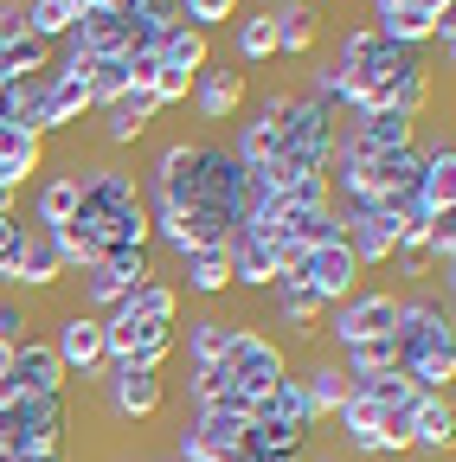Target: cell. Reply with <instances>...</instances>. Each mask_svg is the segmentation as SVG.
Segmentation results:
<instances>
[{
  "mask_svg": "<svg viewBox=\"0 0 456 462\" xmlns=\"http://www.w3.org/2000/svg\"><path fill=\"white\" fill-rule=\"evenodd\" d=\"M71 437V392L0 404V456H51Z\"/></svg>",
  "mask_w": 456,
  "mask_h": 462,
  "instance_id": "obj_1",
  "label": "cell"
},
{
  "mask_svg": "<svg viewBox=\"0 0 456 462\" xmlns=\"http://www.w3.org/2000/svg\"><path fill=\"white\" fill-rule=\"evenodd\" d=\"M225 379H232V392H245V398H270L283 379H290V346H283L270 328H257V321H238V334H232V346H225Z\"/></svg>",
  "mask_w": 456,
  "mask_h": 462,
  "instance_id": "obj_2",
  "label": "cell"
},
{
  "mask_svg": "<svg viewBox=\"0 0 456 462\" xmlns=\"http://www.w3.org/2000/svg\"><path fill=\"white\" fill-rule=\"evenodd\" d=\"M392 328H398V289L360 282L348 302H334V309L321 315V354H348V346L379 340V334H392Z\"/></svg>",
  "mask_w": 456,
  "mask_h": 462,
  "instance_id": "obj_3",
  "label": "cell"
},
{
  "mask_svg": "<svg viewBox=\"0 0 456 462\" xmlns=\"http://www.w3.org/2000/svg\"><path fill=\"white\" fill-rule=\"evenodd\" d=\"M193 116L206 129H225V123H238L245 116V103H251V71H238L232 58H212V65L193 78Z\"/></svg>",
  "mask_w": 456,
  "mask_h": 462,
  "instance_id": "obj_4",
  "label": "cell"
},
{
  "mask_svg": "<svg viewBox=\"0 0 456 462\" xmlns=\"http://www.w3.org/2000/svg\"><path fill=\"white\" fill-rule=\"evenodd\" d=\"M51 354H59L65 379H84V385H97V379L109 373V360H103V315L65 309V315H59V334H51Z\"/></svg>",
  "mask_w": 456,
  "mask_h": 462,
  "instance_id": "obj_5",
  "label": "cell"
},
{
  "mask_svg": "<svg viewBox=\"0 0 456 462\" xmlns=\"http://www.w3.org/2000/svg\"><path fill=\"white\" fill-rule=\"evenodd\" d=\"M59 282H71V270H65V257H59V238H51V225L26 218V231H20V263H14V289H20L26 302H39V296H51Z\"/></svg>",
  "mask_w": 456,
  "mask_h": 462,
  "instance_id": "obj_6",
  "label": "cell"
},
{
  "mask_svg": "<svg viewBox=\"0 0 456 462\" xmlns=\"http://www.w3.org/2000/svg\"><path fill=\"white\" fill-rule=\"evenodd\" d=\"M97 385H103V404H109V418H116V424H148V418L167 411V379H161V373L109 366Z\"/></svg>",
  "mask_w": 456,
  "mask_h": 462,
  "instance_id": "obj_7",
  "label": "cell"
},
{
  "mask_svg": "<svg viewBox=\"0 0 456 462\" xmlns=\"http://www.w3.org/2000/svg\"><path fill=\"white\" fill-rule=\"evenodd\" d=\"M84 116H97V103H90V71H65V65H51V78H45V103H39V135L51 142V135H65V129H78Z\"/></svg>",
  "mask_w": 456,
  "mask_h": 462,
  "instance_id": "obj_8",
  "label": "cell"
},
{
  "mask_svg": "<svg viewBox=\"0 0 456 462\" xmlns=\"http://www.w3.org/2000/svg\"><path fill=\"white\" fill-rule=\"evenodd\" d=\"M418 206L431 218L456 212V142H450V129L418 135Z\"/></svg>",
  "mask_w": 456,
  "mask_h": 462,
  "instance_id": "obj_9",
  "label": "cell"
},
{
  "mask_svg": "<svg viewBox=\"0 0 456 462\" xmlns=\"http://www.w3.org/2000/svg\"><path fill=\"white\" fill-rule=\"evenodd\" d=\"M7 385H14L20 398H51V392H71V379H65L59 354H51V340H39V334H26V340L14 346Z\"/></svg>",
  "mask_w": 456,
  "mask_h": 462,
  "instance_id": "obj_10",
  "label": "cell"
},
{
  "mask_svg": "<svg viewBox=\"0 0 456 462\" xmlns=\"http://www.w3.org/2000/svg\"><path fill=\"white\" fill-rule=\"evenodd\" d=\"M154 116H161V103H154L148 90H123L109 109H97V142H103L109 154H123V148H135V142L154 129Z\"/></svg>",
  "mask_w": 456,
  "mask_h": 462,
  "instance_id": "obj_11",
  "label": "cell"
},
{
  "mask_svg": "<svg viewBox=\"0 0 456 462\" xmlns=\"http://www.w3.org/2000/svg\"><path fill=\"white\" fill-rule=\"evenodd\" d=\"M167 276H174L181 296L219 302V296H232V251H181V257H167Z\"/></svg>",
  "mask_w": 456,
  "mask_h": 462,
  "instance_id": "obj_12",
  "label": "cell"
},
{
  "mask_svg": "<svg viewBox=\"0 0 456 462\" xmlns=\"http://www.w3.org/2000/svg\"><path fill=\"white\" fill-rule=\"evenodd\" d=\"M39 173H45V135L26 129V123H7L0 129V187L26 193Z\"/></svg>",
  "mask_w": 456,
  "mask_h": 462,
  "instance_id": "obj_13",
  "label": "cell"
},
{
  "mask_svg": "<svg viewBox=\"0 0 456 462\" xmlns=\"http://www.w3.org/2000/svg\"><path fill=\"white\" fill-rule=\"evenodd\" d=\"M296 379H302V392H309V404H315V418H321V424H334V411L354 398V373L340 366L334 354H321V346H315V360H309V366H296Z\"/></svg>",
  "mask_w": 456,
  "mask_h": 462,
  "instance_id": "obj_14",
  "label": "cell"
},
{
  "mask_svg": "<svg viewBox=\"0 0 456 462\" xmlns=\"http://www.w3.org/2000/svg\"><path fill=\"white\" fill-rule=\"evenodd\" d=\"M232 334H238V321H232V315H219V309H200V315H187V328H174L187 366H219V360H225V346H232Z\"/></svg>",
  "mask_w": 456,
  "mask_h": 462,
  "instance_id": "obj_15",
  "label": "cell"
},
{
  "mask_svg": "<svg viewBox=\"0 0 456 462\" xmlns=\"http://www.w3.org/2000/svg\"><path fill=\"white\" fill-rule=\"evenodd\" d=\"M270 26H276V58H309L321 45V7H309V0H270Z\"/></svg>",
  "mask_w": 456,
  "mask_h": 462,
  "instance_id": "obj_16",
  "label": "cell"
},
{
  "mask_svg": "<svg viewBox=\"0 0 456 462\" xmlns=\"http://www.w3.org/2000/svg\"><path fill=\"white\" fill-rule=\"evenodd\" d=\"M276 58V26H270V7H238V20H232V65L238 71H264Z\"/></svg>",
  "mask_w": 456,
  "mask_h": 462,
  "instance_id": "obj_17",
  "label": "cell"
},
{
  "mask_svg": "<svg viewBox=\"0 0 456 462\" xmlns=\"http://www.w3.org/2000/svg\"><path fill=\"white\" fill-rule=\"evenodd\" d=\"M225 251H232V289H251V296H264V289L283 276V251H276L270 238H245V231H238Z\"/></svg>",
  "mask_w": 456,
  "mask_h": 462,
  "instance_id": "obj_18",
  "label": "cell"
},
{
  "mask_svg": "<svg viewBox=\"0 0 456 462\" xmlns=\"http://www.w3.org/2000/svg\"><path fill=\"white\" fill-rule=\"evenodd\" d=\"M154 65H161V71H181V78H200V71L212 65V32L174 20V26L161 32V45H154Z\"/></svg>",
  "mask_w": 456,
  "mask_h": 462,
  "instance_id": "obj_19",
  "label": "cell"
},
{
  "mask_svg": "<svg viewBox=\"0 0 456 462\" xmlns=\"http://www.w3.org/2000/svg\"><path fill=\"white\" fill-rule=\"evenodd\" d=\"M109 315H123V321H167V328H174V321H181V289H174V276H167V270H154V276H148L142 289H129Z\"/></svg>",
  "mask_w": 456,
  "mask_h": 462,
  "instance_id": "obj_20",
  "label": "cell"
},
{
  "mask_svg": "<svg viewBox=\"0 0 456 462\" xmlns=\"http://www.w3.org/2000/svg\"><path fill=\"white\" fill-rule=\"evenodd\" d=\"M450 443H456L450 392L443 398H418V411H412V456H450Z\"/></svg>",
  "mask_w": 456,
  "mask_h": 462,
  "instance_id": "obj_21",
  "label": "cell"
},
{
  "mask_svg": "<svg viewBox=\"0 0 456 462\" xmlns=\"http://www.w3.org/2000/svg\"><path fill=\"white\" fill-rule=\"evenodd\" d=\"M26 193H33V212H26V218H39V225H71V218H78V180H71V167L39 173Z\"/></svg>",
  "mask_w": 456,
  "mask_h": 462,
  "instance_id": "obj_22",
  "label": "cell"
},
{
  "mask_svg": "<svg viewBox=\"0 0 456 462\" xmlns=\"http://www.w3.org/2000/svg\"><path fill=\"white\" fill-rule=\"evenodd\" d=\"M78 0H20V20H26V32L33 39H45V45H59L71 26H78Z\"/></svg>",
  "mask_w": 456,
  "mask_h": 462,
  "instance_id": "obj_23",
  "label": "cell"
},
{
  "mask_svg": "<svg viewBox=\"0 0 456 462\" xmlns=\"http://www.w3.org/2000/svg\"><path fill=\"white\" fill-rule=\"evenodd\" d=\"M59 65V45H45V39H33V32H20L14 45H0V78H39V71H51Z\"/></svg>",
  "mask_w": 456,
  "mask_h": 462,
  "instance_id": "obj_24",
  "label": "cell"
},
{
  "mask_svg": "<svg viewBox=\"0 0 456 462\" xmlns=\"http://www.w3.org/2000/svg\"><path fill=\"white\" fill-rule=\"evenodd\" d=\"M334 360L354 379H379V373H398V340L379 334V340H360V346H348V354H334Z\"/></svg>",
  "mask_w": 456,
  "mask_h": 462,
  "instance_id": "obj_25",
  "label": "cell"
},
{
  "mask_svg": "<svg viewBox=\"0 0 456 462\" xmlns=\"http://www.w3.org/2000/svg\"><path fill=\"white\" fill-rule=\"evenodd\" d=\"M354 392H360L367 404H379L386 418H392V411H412V404H418V392H412V379H405V373H379V379H354Z\"/></svg>",
  "mask_w": 456,
  "mask_h": 462,
  "instance_id": "obj_26",
  "label": "cell"
},
{
  "mask_svg": "<svg viewBox=\"0 0 456 462\" xmlns=\"http://www.w3.org/2000/svg\"><path fill=\"white\" fill-rule=\"evenodd\" d=\"M33 334V302L20 289H0V346H20Z\"/></svg>",
  "mask_w": 456,
  "mask_h": 462,
  "instance_id": "obj_27",
  "label": "cell"
},
{
  "mask_svg": "<svg viewBox=\"0 0 456 462\" xmlns=\"http://www.w3.org/2000/svg\"><path fill=\"white\" fill-rule=\"evenodd\" d=\"M123 90H129V65H123V58H97V65H90V103L109 109Z\"/></svg>",
  "mask_w": 456,
  "mask_h": 462,
  "instance_id": "obj_28",
  "label": "cell"
},
{
  "mask_svg": "<svg viewBox=\"0 0 456 462\" xmlns=\"http://www.w3.org/2000/svg\"><path fill=\"white\" fill-rule=\"evenodd\" d=\"M245 0H181V20L200 26V32H219V26H232L238 20Z\"/></svg>",
  "mask_w": 456,
  "mask_h": 462,
  "instance_id": "obj_29",
  "label": "cell"
},
{
  "mask_svg": "<svg viewBox=\"0 0 456 462\" xmlns=\"http://www.w3.org/2000/svg\"><path fill=\"white\" fill-rule=\"evenodd\" d=\"M456 0H373V14H418V20H443Z\"/></svg>",
  "mask_w": 456,
  "mask_h": 462,
  "instance_id": "obj_30",
  "label": "cell"
},
{
  "mask_svg": "<svg viewBox=\"0 0 456 462\" xmlns=\"http://www.w3.org/2000/svg\"><path fill=\"white\" fill-rule=\"evenodd\" d=\"M78 7H123V14H129L135 0H78Z\"/></svg>",
  "mask_w": 456,
  "mask_h": 462,
  "instance_id": "obj_31",
  "label": "cell"
},
{
  "mask_svg": "<svg viewBox=\"0 0 456 462\" xmlns=\"http://www.w3.org/2000/svg\"><path fill=\"white\" fill-rule=\"evenodd\" d=\"M26 462H71V449H51V456H26Z\"/></svg>",
  "mask_w": 456,
  "mask_h": 462,
  "instance_id": "obj_32",
  "label": "cell"
},
{
  "mask_svg": "<svg viewBox=\"0 0 456 462\" xmlns=\"http://www.w3.org/2000/svg\"><path fill=\"white\" fill-rule=\"evenodd\" d=\"M7 366H14V346H0V379H7Z\"/></svg>",
  "mask_w": 456,
  "mask_h": 462,
  "instance_id": "obj_33",
  "label": "cell"
},
{
  "mask_svg": "<svg viewBox=\"0 0 456 462\" xmlns=\"http://www.w3.org/2000/svg\"><path fill=\"white\" fill-rule=\"evenodd\" d=\"M283 462H302V456H283Z\"/></svg>",
  "mask_w": 456,
  "mask_h": 462,
  "instance_id": "obj_34",
  "label": "cell"
},
{
  "mask_svg": "<svg viewBox=\"0 0 456 462\" xmlns=\"http://www.w3.org/2000/svg\"><path fill=\"white\" fill-rule=\"evenodd\" d=\"M412 462H424V456H412Z\"/></svg>",
  "mask_w": 456,
  "mask_h": 462,
  "instance_id": "obj_35",
  "label": "cell"
},
{
  "mask_svg": "<svg viewBox=\"0 0 456 462\" xmlns=\"http://www.w3.org/2000/svg\"><path fill=\"white\" fill-rule=\"evenodd\" d=\"M309 7H315V0H309Z\"/></svg>",
  "mask_w": 456,
  "mask_h": 462,
  "instance_id": "obj_36",
  "label": "cell"
}]
</instances>
